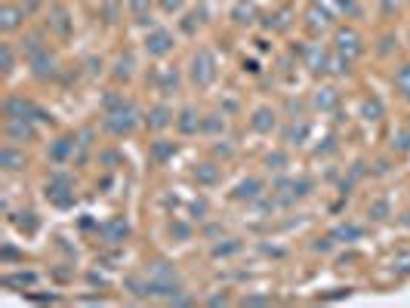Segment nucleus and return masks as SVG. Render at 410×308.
<instances>
[{
    "label": "nucleus",
    "mask_w": 410,
    "mask_h": 308,
    "mask_svg": "<svg viewBox=\"0 0 410 308\" xmlns=\"http://www.w3.org/2000/svg\"><path fill=\"white\" fill-rule=\"evenodd\" d=\"M250 127H253L260 136L275 133L277 130V111L269 108V105H260V108L253 111V117H250Z\"/></svg>",
    "instance_id": "f3484780"
},
{
    "label": "nucleus",
    "mask_w": 410,
    "mask_h": 308,
    "mask_svg": "<svg viewBox=\"0 0 410 308\" xmlns=\"http://www.w3.org/2000/svg\"><path fill=\"white\" fill-rule=\"evenodd\" d=\"M170 232H173L176 238H182V240H188V238H191V228L185 225V222H173V225H170Z\"/></svg>",
    "instance_id": "c03bdc74"
},
{
    "label": "nucleus",
    "mask_w": 410,
    "mask_h": 308,
    "mask_svg": "<svg viewBox=\"0 0 410 308\" xmlns=\"http://www.w3.org/2000/svg\"><path fill=\"white\" fill-rule=\"evenodd\" d=\"M25 19H28V10H25V6L6 3L3 10H0V31H3V34H16V31L25 25Z\"/></svg>",
    "instance_id": "4468645a"
},
{
    "label": "nucleus",
    "mask_w": 410,
    "mask_h": 308,
    "mask_svg": "<svg viewBox=\"0 0 410 308\" xmlns=\"http://www.w3.org/2000/svg\"><path fill=\"white\" fill-rule=\"evenodd\" d=\"M3 133H6V142L28 145V142H35L37 130H35V121H3Z\"/></svg>",
    "instance_id": "f8f14e48"
},
{
    "label": "nucleus",
    "mask_w": 410,
    "mask_h": 308,
    "mask_svg": "<svg viewBox=\"0 0 410 308\" xmlns=\"http://www.w3.org/2000/svg\"><path fill=\"white\" fill-rule=\"evenodd\" d=\"M155 83H157V90H161L164 96H173V93H179V83H182V77H179V68H157V74H155Z\"/></svg>",
    "instance_id": "412c9836"
},
{
    "label": "nucleus",
    "mask_w": 410,
    "mask_h": 308,
    "mask_svg": "<svg viewBox=\"0 0 410 308\" xmlns=\"http://www.w3.org/2000/svg\"><path fill=\"white\" fill-rule=\"evenodd\" d=\"M241 247H244V244H241L237 238H226V240H216L210 253H213V259H226V256H235V253H241Z\"/></svg>",
    "instance_id": "c756f323"
},
{
    "label": "nucleus",
    "mask_w": 410,
    "mask_h": 308,
    "mask_svg": "<svg viewBox=\"0 0 410 308\" xmlns=\"http://www.w3.org/2000/svg\"><path fill=\"white\" fill-rule=\"evenodd\" d=\"M0 259H3V262H12V259H22V253H19L16 247L3 244V250H0Z\"/></svg>",
    "instance_id": "a18cd8bd"
},
{
    "label": "nucleus",
    "mask_w": 410,
    "mask_h": 308,
    "mask_svg": "<svg viewBox=\"0 0 410 308\" xmlns=\"http://www.w3.org/2000/svg\"><path fill=\"white\" fill-rule=\"evenodd\" d=\"M99 232H102V240L105 244H124V240L130 238V222L124 219V216H111L108 222H102V228H99Z\"/></svg>",
    "instance_id": "2eb2a0df"
},
{
    "label": "nucleus",
    "mask_w": 410,
    "mask_h": 308,
    "mask_svg": "<svg viewBox=\"0 0 410 308\" xmlns=\"http://www.w3.org/2000/svg\"><path fill=\"white\" fill-rule=\"evenodd\" d=\"M0 284H3L6 290H28V287L37 284V274L35 271H12V274H3Z\"/></svg>",
    "instance_id": "bb28decb"
},
{
    "label": "nucleus",
    "mask_w": 410,
    "mask_h": 308,
    "mask_svg": "<svg viewBox=\"0 0 410 308\" xmlns=\"http://www.w3.org/2000/svg\"><path fill=\"white\" fill-rule=\"evenodd\" d=\"M272 19H275V22H269V25H272V28H277V31H284V28L290 25V12H287V10H277Z\"/></svg>",
    "instance_id": "79ce46f5"
},
{
    "label": "nucleus",
    "mask_w": 410,
    "mask_h": 308,
    "mask_svg": "<svg viewBox=\"0 0 410 308\" xmlns=\"http://www.w3.org/2000/svg\"><path fill=\"white\" fill-rule=\"evenodd\" d=\"M315 192V182L309 179V176H300V179H287V176H281V179L272 182V198L277 207H293L296 201L309 198V194Z\"/></svg>",
    "instance_id": "7ed1b4c3"
},
{
    "label": "nucleus",
    "mask_w": 410,
    "mask_h": 308,
    "mask_svg": "<svg viewBox=\"0 0 410 308\" xmlns=\"http://www.w3.org/2000/svg\"><path fill=\"white\" fill-rule=\"evenodd\" d=\"M37 111H41V105H35L31 99H25V96H10L3 102L6 121H37Z\"/></svg>",
    "instance_id": "9d476101"
},
{
    "label": "nucleus",
    "mask_w": 410,
    "mask_h": 308,
    "mask_svg": "<svg viewBox=\"0 0 410 308\" xmlns=\"http://www.w3.org/2000/svg\"><path fill=\"white\" fill-rule=\"evenodd\" d=\"M407 43H410V34H407Z\"/></svg>",
    "instance_id": "4d7b16f0"
},
{
    "label": "nucleus",
    "mask_w": 410,
    "mask_h": 308,
    "mask_svg": "<svg viewBox=\"0 0 410 308\" xmlns=\"http://www.w3.org/2000/svg\"><path fill=\"white\" fill-rule=\"evenodd\" d=\"M300 56H302V65L312 74H330V59H333V50L330 47H324V43H306Z\"/></svg>",
    "instance_id": "0eeeda50"
},
{
    "label": "nucleus",
    "mask_w": 410,
    "mask_h": 308,
    "mask_svg": "<svg viewBox=\"0 0 410 308\" xmlns=\"http://www.w3.org/2000/svg\"><path fill=\"white\" fill-rule=\"evenodd\" d=\"M361 234H364V228L355 225V222H342V225H336L333 232H330V238H333V244H352V240H361Z\"/></svg>",
    "instance_id": "a878e982"
},
{
    "label": "nucleus",
    "mask_w": 410,
    "mask_h": 308,
    "mask_svg": "<svg viewBox=\"0 0 410 308\" xmlns=\"http://www.w3.org/2000/svg\"><path fill=\"white\" fill-rule=\"evenodd\" d=\"M188 81L195 83L197 90H207L210 83L216 81V56L210 50H197L195 56L188 59Z\"/></svg>",
    "instance_id": "39448f33"
},
{
    "label": "nucleus",
    "mask_w": 410,
    "mask_h": 308,
    "mask_svg": "<svg viewBox=\"0 0 410 308\" xmlns=\"http://www.w3.org/2000/svg\"><path fill=\"white\" fill-rule=\"evenodd\" d=\"M201 133H207V136L226 133V114H204L201 117Z\"/></svg>",
    "instance_id": "7c9ffc66"
},
{
    "label": "nucleus",
    "mask_w": 410,
    "mask_h": 308,
    "mask_svg": "<svg viewBox=\"0 0 410 308\" xmlns=\"http://www.w3.org/2000/svg\"><path fill=\"white\" fill-rule=\"evenodd\" d=\"M231 19H235L237 25H253L256 22V6L250 3V0H237L235 10H231Z\"/></svg>",
    "instance_id": "c85d7f7f"
},
{
    "label": "nucleus",
    "mask_w": 410,
    "mask_h": 308,
    "mask_svg": "<svg viewBox=\"0 0 410 308\" xmlns=\"http://www.w3.org/2000/svg\"><path fill=\"white\" fill-rule=\"evenodd\" d=\"M312 105L318 111H336L340 108V93H336L333 87H318L312 96Z\"/></svg>",
    "instance_id": "393cba45"
},
{
    "label": "nucleus",
    "mask_w": 410,
    "mask_h": 308,
    "mask_svg": "<svg viewBox=\"0 0 410 308\" xmlns=\"http://www.w3.org/2000/svg\"><path fill=\"white\" fill-rule=\"evenodd\" d=\"M210 302H213V305H226V302H228V296H213Z\"/></svg>",
    "instance_id": "6e6d98bb"
},
{
    "label": "nucleus",
    "mask_w": 410,
    "mask_h": 308,
    "mask_svg": "<svg viewBox=\"0 0 410 308\" xmlns=\"http://www.w3.org/2000/svg\"><path fill=\"white\" fill-rule=\"evenodd\" d=\"M336 12H346V16H355L358 12V0H333Z\"/></svg>",
    "instance_id": "a19ab883"
},
{
    "label": "nucleus",
    "mask_w": 410,
    "mask_h": 308,
    "mask_svg": "<svg viewBox=\"0 0 410 308\" xmlns=\"http://www.w3.org/2000/svg\"><path fill=\"white\" fill-rule=\"evenodd\" d=\"M395 90L401 93V99L410 102V62L398 65V71H395Z\"/></svg>",
    "instance_id": "473e14b6"
},
{
    "label": "nucleus",
    "mask_w": 410,
    "mask_h": 308,
    "mask_svg": "<svg viewBox=\"0 0 410 308\" xmlns=\"http://www.w3.org/2000/svg\"><path fill=\"white\" fill-rule=\"evenodd\" d=\"M244 68H247V71H250V74H256V71H260V65H256V62H253V59H250V62H244Z\"/></svg>",
    "instance_id": "5fc2aeb1"
},
{
    "label": "nucleus",
    "mask_w": 410,
    "mask_h": 308,
    "mask_svg": "<svg viewBox=\"0 0 410 308\" xmlns=\"http://www.w3.org/2000/svg\"><path fill=\"white\" fill-rule=\"evenodd\" d=\"M392 43H398V37H395V34H382V47H380L382 56H389V52H392Z\"/></svg>",
    "instance_id": "de8ad7c7"
},
{
    "label": "nucleus",
    "mask_w": 410,
    "mask_h": 308,
    "mask_svg": "<svg viewBox=\"0 0 410 308\" xmlns=\"http://www.w3.org/2000/svg\"><path fill=\"white\" fill-rule=\"evenodd\" d=\"M392 148H395V152H401V154L410 152V130H401V133L395 136V139H392Z\"/></svg>",
    "instance_id": "58836bf2"
},
{
    "label": "nucleus",
    "mask_w": 410,
    "mask_h": 308,
    "mask_svg": "<svg viewBox=\"0 0 410 308\" xmlns=\"http://www.w3.org/2000/svg\"><path fill=\"white\" fill-rule=\"evenodd\" d=\"M262 192H266V185H262V179H256V176H250V179H241L235 185V192H231V198L235 201H247V204H253V201L262 198Z\"/></svg>",
    "instance_id": "6ab92c4d"
},
{
    "label": "nucleus",
    "mask_w": 410,
    "mask_h": 308,
    "mask_svg": "<svg viewBox=\"0 0 410 308\" xmlns=\"http://www.w3.org/2000/svg\"><path fill=\"white\" fill-rule=\"evenodd\" d=\"M142 123V114L130 99H124V93H105L102 99V127L105 133H111L115 139H127L133 136Z\"/></svg>",
    "instance_id": "f03ea898"
},
{
    "label": "nucleus",
    "mask_w": 410,
    "mask_h": 308,
    "mask_svg": "<svg viewBox=\"0 0 410 308\" xmlns=\"http://www.w3.org/2000/svg\"><path fill=\"white\" fill-rule=\"evenodd\" d=\"M191 176H195V182L197 185H204V188H213V185H219L222 182V167H216V163H197L195 170H191Z\"/></svg>",
    "instance_id": "aec40b11"
},
{
    "label": "nucleus",
    "mask_w": 410,
    "mask_h": 308,
    "mask_svg": "<svg viewBox=\"0 0 410 308\" xmlns=\"http://www.w3.org/2000/svg\"><path fill=\"white\" fill-rule=\"evenodd\" d=\"M25 62H28L31 74H35L37 81H46V77H56L59 74V59H56V52H52L50 47L37 50L35 56H28Z\"/></svg>",
    "instance_id": "6e6552de"
},
{
    "label": "nucleus",
    "mask_w": 410,
    "mask_h": 308,
    "mask_svg": "<svg viewBox=\"0 0 410 308\" xmlns=\"http://www.w3.org/2000/svg\"><path fill=\"white\" fill-rule=\"evenodd\" d=\"M176 130H179L182 136H197L201 133V114H197L195 108H182L179 114H176Z\"/></svg>",
    "instance_id": "5701e85b"
},
{
    "label": "nucleus",
    "mask_w": 410,
    "mask_h": 308,
    "mask_svg": "<svg viewBox=\"0 0 410 308\" xmlns=\"http://www.w3.org/2000/svg\"><path fill=\"white\" fill-rule=\"evenodd\" d=\"M111 74H115V81L127 83L130 77H133V56H130V52H124V56L115 62V71H111Z\"/></svg>",
    "instance_id": "f704fd0d"
},
{
    "label": "nucleus",
    "mask_w": 410,
    "mask_h": 308,
    "mask_svg": "<svg viewBox=\"0 0 410 308\" xmlns=\"http://www.w3.org/2000/svg\"><path fill=\"white\" fill-rule=\"evenodd\" d=\"M361 108H364V117H367V121H382V114H386V108H382V102L376 99V96L364 99V105H361Z\"/></svg>",
    "instance_id": "e433bc0d"
},
{
    "label": "nucleus",
    "mask_w": 410,
    "mask_h": 308,
    "mask_svg": "<svg viewBox=\"0 0 410 308\" xmlns=\"http://www.w3.org/2000/svg\"><path fill=\"white\" fill-rule=\"evenodd\" d=\"M19 222V228H22V232H37V219H35V213H25V219H16Z\"/></svg>",
    "instance_id": "37998d69"
},
{
    "label": "nucleus",
    "mask_w": 410,
    "mask_h": 308,
    "mask_svg": "<svg viewBox=\"0 0 410 308\" xmlns=\"http://www.w3.org/2000/svg\"><path fill=\"white\" fill-rule=\"evenodd\" d=\"M179 152L176 148V142H167V139H157V142H151V148H148V157L155 163H167V161H173V154Z\"/></svg>",
    "instance_id": "cd10ccee"
},
{
    "label": "nucleus",
    "mask_w": 410,
    "mask_h": 308,
    "mask_svg": "<svg viewBox=\"0 0 410 308\" xmlns=\"http://www.w3.org/2000/svg\"><path fill=\"white\" fill-rule=\"evenodd\" d=\"M75 148H77L75 136H59L56 142H50V152H46V157H50L52 163H68L71 157H75Z\"/></svg>",
    "instance_id": "a211bd4d"
},
{
    "label": "nucleus",
    "mask_w": 410,
    "mask_h": 308,
    "mask_svg": "<svg viewBox=\"0 0 410 308\" xmlns=\"http://www.w3.org/2000/svg\"><path fill=\"white\" fill-rule=\"evenodd\" d=\"M0 68H3V74L16 71V50H12V43H0Z\"/></svg>",
    "instance_id": "c9c22d12"
},
{
    "label": "nucleus",
    "mask_w": 410,
    "mask_h": 308,
    "mask_svg": "<svg viewBox=\"0 0 410 308\" xmlns=\"http://www.w3.org/2000/svg\"><path fill=\"white\" fill-rule=\"evenodd\" d=\"M43 47H46L43 31H31V34H25V41H22V56L28 59V56H35V52L43 50Z\"/></svg>",
    "instance_id": "72a5a7b5"
},
{
    "label": "nucleus",
    "mask_w": 410,
    "mask_h": 308,
    "mask_svg": "<svg viewBox=\"0 0 410 308\" xmlns=\"http://www.w3.org/2000/svg\"><path fill=\"white\" fill-rule=\"evenodd\" d=\"M127 287L133 296H142V299H167L173 302L176 296H182V278L170 262H151L148 271L142 278H127Z\"/></svg>",
    "instance_id": "f257e3e1"
},
{
    "label": "nucleus",
    "mask_w": 410,
    "mask_h": 308,
    "mask_svg": "<svg viewBox=\"0 0 410 308\" xmlns=\"http://www.w3.org/2000/svg\"><path fill=\"white\" fill-rule=\"evenodd\" d=\"M213 154H219V157H231V145H216V148H213Z\"/></svg>",
    "instance_id": "864d4df0"
},
{
    "label": "nucleus",
    "mask_w": 410,
    "mask_h": 308,
    "mask_svg": "<svg viewBox=\"0 0 410 308\" xmlns=\"http://www.w3.org/2000/svg\"><path fill=\"white\" fill-rule=\"evenodd\" d=\"M50 31L56 37H71V31H75V19H71V12L65 10L62 3H52L50 6Z\"/></svg>",
    "instance_id": "ddd939ff"
},
{
    "label": "nucleus",
    "mask_w": 410,
    "mask_h": 308,
    "mask_svg": "<svg viewBox=\"0 0 410 308\" xmlns=\"http://www.w3.org/2000/svg\"><path fill=\"white\" fill-rule=\"evenodd\" d=\"M46 201H50L52 207H59V209L75 204V182H71V176L52 173L50 182H46Z\"/></svg>",
    "instance_id": "423d86ee"
},
{
    "label": "nucleus",
    "mask_w": 410,
    "mask_h": 308,
    "mask_svg": "<svg viewBox=\"0 0 410 308\" xmlns=\"http://www.w3.org/2000/svg\"><path fill=\"white\" fill-rule=\"evenodd\" d=\"M281 139H284V145H302V142L309 139V121H302V117L296 121V117H293V123L284 127Z\"/></svg>",
    "instance_id": "b1692460"
},
{
    "label": "nucleus",
    "mask_w": 410,
    "mask_h": 308,
    "mask_svg": "<svg viewBox=\"0 0 410 308\" xmlns=\"http://www.w3.org/2000/svg\"><path fill=\"white\" fill-rule=\"evenodd\" d=\"M204 213H207V204H191V219H204Z\"/></svg>",
    "instance_id": "09e8293b"
},
{
    "label": "nucleus",
    "mask_w": 410,
    "mask_h": 308,
    "mask_svg": "<svg viewBox=\"0 0 410 308\" xmlns=\"http://www.w3.org/2000/svg\"><path fill=\"white\" fill-rule=\"evenodd\" d=\"M145 123H148V130H167L170 123H176V114L170 105H155L148 111V117H145Z\"/></svg>",
    "instance_id": "4be33fe9"
},
{
    "label": "nucleus",
    "mask_w": 410,
    "mask_h": 308,
    "mask_svg": "<svg viewBox=\"0 0 410 308\" xmlns=\"http://www.w3.org/2000/svg\"><path fill=\"white\" fill-rule=\"evenodd\" d=\"M247 305H266V302H272L269 296H250V299H244Z\"/></svg>",
    "instance_id": "603ef678"
},
{
    "label": "nucleus",
    "mask_w": 410,
    "mask_h": 308,
    "mask_svg": "<svg viewBox=\"0 0 410 308\" xmlns=\"http://www.w3.org/2000/svg\"><path fill=\"white\" fill-rule=\"evenodd\" d=\"M333 19H336V12L330 10V6H324L321 0H315V3L306 10V25H309V31H315V34L333 28Z\"/></svg>",
    "instance_id": "9b49d317"
},
{
    "label": "nucleus",
    "mask_w": 410,
    "mask_h": 308,
    "mask_svg": "<svg viewBox=\"0 0 410 308\" xmlns=\"http://www.w3.org/2000/svg\"><path fill=\"white\" fill-rule=\"evenodd\" d=\"M0 167H3L6 173H19V170L28 167V157H25L22 145H16V142H6V145L0 148Z\"/></svg>",
    "instance_id": "dca6fc26"
},
{
    "label": "nucleus",
    "mask_w": 410,
    "mask_h": 308,
    "mask_svg": "<svg viewBox=\"0 0 410 308\" xmlns=\"http://www.w3.org/2000/svg\"><path fill=\"white\" fill-rule=\"evenodd\" d=\"M164 12H179L182 10V0H157Z\"/></svg>",
    "instance_id": "49530a36"
},
{
    "label": "nucleus",
    "mask_w": 410,
    "mask_h": 308,
    "mask_svg": "<svg viewBox=\"0 0 410 308\" xmlns=\"http://www.w3.org/2000/svg\"><path fill=\"white\" fill-rule=\"evenodd\" d=\"M173 47H176V37H173V31H167V28H151L148 34H145V52H148L151 59L170 56Z\"/></svg>",
    "instance_id": "1a4fd4ad"
},
{
    "label": "nucleus",
    "mask_w": 410,
    "mask_h": 308,
    "mask_svg": "<svg viewBox=\"0 0 410 308\" xmlns=\"http://www.w3.org/2000/svg\"><path fill=\"white\" fill-rule=\"evenodd\" d=\"M195 19H197V16H185V22H182V31H185V34H195Z\"/></svg>",
    "instance_id": "3c124183"
},
{
    "label": "nucleus",
    "mask_w": 410,
    "mask_h": 308,
    "mask_svg": "<svg viewBox=\"0 0 410 308\" xmlns=\"http://www.w3.org/2000/svg\"><path fill=\"white\" fill-rule=\"evenodd\" d=\"M127 10H130V16H133L139 25H148L151 22V0H130Z\"/></svg>",
    "instance_id": "2f4dec72"
},
{
    "label": "nucleus",
    "mask_w": 410,
    "mask_h": 308,
    "mask_svg": "<svg viewBox=\"0 0 410 308\" xmlns=\"http://www.w3.org/2000/svg\"><path fill=\"white\" fill-rule=\"evenodd\" d=\"M330 50L336 52V56L349 59V62H358L361 56H364V37L358 34V31L352 28V25H346V28H336L333 31V43H330Z\"/></svg>",
    "instance_id": "20e7f679"
},
{
    "label": "nucleus",
    "mask_w": 410,
    "mask_h": 308,
    "mask_svg": "<svg viewBox=\"0 0 410 308\" xmlns=\"http://www.w3.org/2000/svg\"><path fill=\"white\" fill-rule=\"evenodd\" d=\"M266 167L275 170V173H281V170L287 167V152H272V154H266Z\"/></svg>",
    "instance_id": "4c0bfd02"
},
{
    "label": "nucleus",
    "mask_w": 410,
    "mask_h": 308,
    "mask_svg": "<svg viewBox=\"0 0 410 308\" xmlns=\"http://www.w3.org/2000/svg\"><path fill=\"white\" fill-rule=\"evenodd\" d=\"M324 142H327V145H321V148H318V154H333V152H336V139L330 136V139H324Z\"/></svg>",
    "instance_id": "8fccbe9b"
},
{
    "label": "nucleus",
    "mask_w": 410,
    "mask_h": 308,
    "mask_svg": "<svg viewBox=\"0 0 410 308\" xmlns=\"http://www.w3.org/2000/svg\"><path fill=\"white\" fill-rule=\"evenodd\" d=\"M367 213H370V219L382 222V219H386V216H389V204H386V201H376V204H370V209H367Z\"/></svg>",
    "instance_id": "ea45409f"
}]
</instances>
